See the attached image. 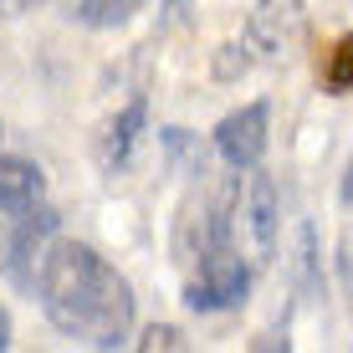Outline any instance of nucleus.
<instances>
[{"instance_id":"obj_10","label":"nucleus","mask_w":353,"mask_h":353,"mask_svg":"<svg viewBox=\"0 0 353 353\" xmlns=\"http://www.w3.org/2000/svg\"><path fill=\"white\" fill-rule=\"evenodd\" d=\"M323 88H327V92H353V36H343V41L327 52Z\"/></svg>"},{"instance_id":"obj_7","label":"nucleus","mask_w":353,"mask_h":353,"mask_svg":"<svg viewBox=\"0 0 353 353\" xmlns=\"http://www.w3.org/2000/svg\"><path fill=\"white\" fill-rule=\"evenodd\" d=\"M46 194V174L31 159H16V154H0V210L21 215L31 205H41Z\"/></svg>"},{"instance_id":"obj_15","label":"nucleus","mask_w":353,"mask_h":353,"mask_svg":"<svg viewBox=\"0 0 353 353\" xmlns=\"http://www.w3.org/2000/svg\"><path fill=\"white\" fill-rule=\"evenodd\" d=\"M6 348H10V312L0 307V353H6Z\"/></svg>"},{"instance_id":"obj_14","label":"nucleus","mask_w":353,"mask_h":353,"mask_svg":"<svg viewBox=\"0 0 353 353\" xmlns=\"http://www.w3.org/2000/svg\"><path fill=\"white\" fill-rule=\"evenodd\" d=\"M164 10H169V21H190V0H164Z\"/></svg>"},{"instance_id":"obj_6","label":"nucleus","mask_w":353,"mask_h":353,"mask_svg":"<svg viewBox=\"0 0 353 353\" xmlns=\"http://www.w3.org/2000/svg\"><path fill=\"white\" fill-rule=\"evenodd\" d=\"M57 230V210H46V205H31V210L16 215V236H10V272H16L21 287H31V272H36V256H41V246L52 241Z\"/></svg>"},{"instance_id":"obj_5","label":"nucleus","mask_w":353,"mask_h":353,"mask_svg":"<svg viewBox=\"0 0 353 353\" xmlns=\"http://www.w3.org/2000/svg\"><path fill=\"white\" fill-rule=\"evenodd\" d=\"M307 31V6L302 0H256L246 16V46L256 57H287Z\"/></svg>"},{"instance_id":"obj_4","label":"nucleus","mask_w":353,"mask_h":353,"mask_svg":"<svg viewBox=\"0 0 353 353\" xmlns=\"http://www.w3.org/2000/svg\"><path fill=\"white\" fill-rule=\"evenodd\" d=\"M266 143H272V103H266V97L225 113L221 128H215V154H221L236 174L241 169H256L266 159Z\"/></svg>"},{"instance_id":"obj_11","label":"nucleus","mask_w":353,"mask_h":353,"mask_svg":"<svg viewBox=\"0 0 353 353\" xmlns=\"http://www.w3.org/2000/svg\"><path fill=\"white\" fill-rule=\"evenodd\" d=\"M251 62H256V57H251V46H246V41H230V46L215 52V77H221V82H236L241 72H251Z\"/></svg>"},{"instance_id":"obj_12","label":"nucleus","mask_w":353,"mask_h":353,"mask_svg":"<svg viewBox=\"0 0 353 353\" xmlns=\"http://www.w3.org/2000/svg\"><path fill=\"white\" fill-rule=\"evenodd\" d=\"M139 348H143V353H154V348H190V343H185V333H179V327H169V323L159 327V323H154L149 333L139 338Z\"/></svg>"},{"instance_id":"obj_13","label":"nucleus","mask_w":353,"mask_h":353,"mask_svg":"<svg viewBox=\"0 0 353 353\" xmlns=\"http://www.w3.org/2000/svg\"><path fill=\"white\" fill-rule=\"evenodd\" d=\"M46 0H0V16H26V10H41Z\"/></svg>"},{"instance_id":"obj_3","label":"nucleus","mask_w":353,"mask_h":353,"mask_svg":"<svg viewBox=\"0 0 353 353\" xmlns=\"http://www.w3.org/2000/svg\"><path fill=\"white\" fill-rule=\"evenodd\" d=\"M246 174H251V185L236 200V236H246V261L261 272V266H272V256H276L282 205H276V185H272V174H261V164L246 169Z\"/></svg>"},{"instance_id":"obj_9","label":"nucleus","mask_w":353,"mask_h":353,"mask_svg":"<svg viewBox=\"0 0 353 353\" xmlns=\"http://www.w3.org/2000/svg\"><path fill=\"white\" fill-rule=\"evenodd\" d=\"M143 6H149V0H82L77 21L92 26V31H113V26H123V21H133Z\"/></svg>"},{"instance_id":"obj_1","label":"nucleus","mask_w":353,"mask_h":353,"mask_svg":"<svg viewBox=\"0 0 353 353\" xmlns=\"http://www.w3.org/2000/svg\"><path fill=\"white\" fill-rule=\"evenodd\" d=\"M31 287L57 333L88 348H123L133 333V287L113 261H103L88 241H46L36 256Z\"/></svg>"},{"instance_id":"obj_8","label":"nucleus","mask_w":353,"mask_h":353,"mask_svg":"<svg viewBox=\"0 0 353 353\" xmlns=\"http://www.w3.org/2000/svg\"><path fill=\"white\" fill-rule=\"evenodd\" d=\"M143 128H149V97H128V108L113 118V128H108V139H103V169H128L133 159V149H139V139H143Z\"/></svg>"},{"instance_id":"obj_2","label":"nucleus","mask_w":353,"mask_h":353,"mask_svg":"<svg viewBox=\"0 0 353 353\" xmlns=\"http://www.w3.org/2000/svg\"><path fill=\"white\" fill-rule=\"evenodd\" d=\"M251 282H256V266L246 261V251L236 241L200 246V272L185 287V307L190 312H230L251 297Z\"/></svg>"}]
</instances>
